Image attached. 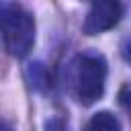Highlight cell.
Instances as JSON below:
<instances>
[{
	"label": "cell",
	"instance_id": "277c9868",
	"mask_svg": "<svg viewBox=\"0 0 131 131\" xmlns=\"http://www.w3.org/2000/svg\"><path fill=\"white\" fill-rule=\"evenodd\" d=\"M84 131H121V123L119 119L108 113V111H98L96 115H92V119L86 123Z\"/></svg>",
	"mask_w": 131,
	"mask_h": 131
},
{
	"label": "cell",
	"instance_id": "5b68a950",
	"mask_svg": "<svg viewBox=\"0 0 131 131\" xmlns=\"http://www.w3.org/2000/svg\"><path fill=\"white\" fill-rule=\"evenodd\" d=\"M121 102H123V106L127 108V113L131 117V88H127V90L121 92Z\"/></svg>",
	"mask_w": 131,
	"mask_h": 131
},
{
	"label": "cell",
	"instance_id": "3957f363",
	"mask_svg": "<svg viewBox=\"0 0 131 131\" xmlns=\"http://www.w3.org/2000/svg\"><path fill=\"white\" fill-rule=\"evenodd\" d=\"M123 16V4L117 0H100L94 2L86 14V20L82 25V31L86 35H98L108 29H113Z\"/></svg>",
	"mask_w": 131,
	"mask_h": 131
},
{
	"label": "cell",
	"instance_id": "7a4b0ae2",
	"mask_svg": "<svg viewBox=\"0 0 131 131\" xmlns=\"http://www.w3.org/2000/svg\"><path fill=\"white\" fill-rule=\"evenodd\" d=\"M0 31L10 55L25 57L35 43V20L16 4H0Z\"/></svg>",
	"mask_w": 131,
	"mask_h": 131
},
{
	"label": "cell",
	"instance_id": "52a82bcc",
	"mask_svg": "<svg viewBox=\"0 0 131 131\" xmlns=\"http://www.w3.org/2000/svg\"><path fill=\"white\" fill-rule=\"evenodd\" d=\"M127 57L131 59V43H129V47H127Z\"/></svg>",
	"mask_w": 131,
	"mask_h": 131
},
{
	"label": "cell",
	"instance_id": "8992f818",
	"mask_svg": "<svg viewBox=\"0 0 131 131\" xmlns=\"http://www.w3.org/2000/svg\"><path fill=\"white\" fill-rule=\"evenodd\" d=\"M0 131H14V129H12V125H10V123L0 121Z\"/></svg>",
	"mask_w": 131,
	"mask_h": 131
},
{
	"label": "cell",
	"instance_id": "6da1fadb",
	"mask_svg": "<svg viewBox=\"0 0 131 131\" xmlns=\"http://www.w3.org/2000/svg\"><path fill=\"white\" fill-rule=\"evenodd\" d=\"M106 59L100 53H80L70 66L72 92L82 104L100 100L106 86Z\"/></svg>",
	"mask_w": 131,
	"mask_h": 131
}]
</instances>
